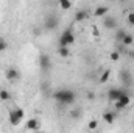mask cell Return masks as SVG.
<instances>
[{"label": "cell", "instance_id": "cell-21", "mask_svg": "<svg viewBox=\"0 0 134 133\" xmlns=\"http://www.w3.org/2000/svg\"><path fill=\"white\" fill-rule=\"evenodd\" d=\"M97 127H98V122H97V121H91V122H89V125H87V129H89V130H95Z\"/></svg>", "mask_w": 134, "mask_h": 133}, {"label": "cell", "instance_id": "cell-17", "mask_svg": "<svg viewBox=\"0 0 134 133\" xmlns=\"http://www.w3.org/2000/svg\"><path fill=\"white\" fill-rule=\"evenodd\" d=\"M9 99H11L9 91H6V89H0V100H9Z\"/></svg>", "mask_w": 134, "mask_h": 133}, {"label": "cell", "instance_id": "cell-13", "mask_svg": "<svg viewBox=\"0 0 134 133\" xmlns=\"http://www.w3.org/2000/svg\"><path fill=\"white\" fill-rule=\"evenodd\" d=\"M86 19H87V11H84V9L76 11V14H75V21H76V22H83V21H86Z\"/></svg>", "mask_w": 134, "mask_h": 133}, {"label": "cell", "instance_id": "cell-18", "mask_svg": "<svg viewBox=\"0 0 134 133\" xmlns=\"http://www.w3.org/2000/svg\"><path fill=\"white\" fill-rule=\"evenodd\" d=\"M109 77H111V70H104L100 77V83H106L109 80Z\"/></svg>", "mask_w": 134, "mask_h": 133}, {"label": "cell", "instance_id": "cell-23", "mask_svg": "<svg viewBox=\"0 0 134 133\" xmlns=\"http://www.w3.org/2000/svg\"><path fill=\"white\" fill-rule=\"evenodd\" d=\"M6 47H8L6 41H5V39H0V52H5V50H6Z\"/></svg>", "mask_w": 134, "mask_h": 133}, {"label": "cell", "instance_id": "cell-27", "mask_svg": "<svg viewBox=\"0 0 134 133\" xmlns=\"http://www.w3.org/2000/svg\"><path fill=\"white\" fill-rule=\"evenodd\" d=\"M111 2H115V0H111Z\"/></svg>", "mask_w": 134, "mask_h": 133}, {"label": "cell", "instance_id": "cell-2", "mask_svg": "<svg viewBox=\"0 0 134 133\" xmlns=\"http://www.w3.org/2000/svg\"><path fill=\"white\" fill-rule=\"evenodd\" d=\"M75 42V34L72 30H66L59 36V47H69Z\"/></svg>", "mask_w": 134, "mask_h": 133}, {"label": "cell", "instance_id": "cell-12", "mask_svg": "<svg viewBox=\"0 0 134 133\" xmlns=\"http://www.w3.org/2000/svg\"><path fill=\"white\" fill-rule=\"evenodd\" d=\"M120 42H122V45H123V47H128V45H131V44L134 42V38H133V34H130V33H125V36L122 38V41H120Z\"/></svg>", "mask_w": 134, "mask_h": 133}, {"label": "cell", "instance_id": "cell-24", "mask_svg": "<svg viewBox=\"0 0 134 133\" xmlns=\"http://www.w3.org/2000/svg\"><path fill=\"white\" fill-rule=\"evenodd\" d=\"M14 110H16V113H17V114H19V116L24 119V116H25V111H24L22 108H19V106H17V108H14Z\"/></svg>", "mask_w": 134, "mask_h": 133}, {"label": "cell", "instance_id": "cell-9", "mask_svg": "<svg viewBox=\"0 0 134 133\" xmlns=\"http://www.w3.org/2000/svg\"><path fill=\"white\" fill-rule=\"evenodd\" d=\"M8 119H9V124H11V125H19V124H20V121H22V117L16 113V110H11V111H9Z\"/></svg>", "mask_w": 134, "mask_h": 133}, {"label": "cell", "instance_id": "cell-8", "mask_svg": "<svg viewBox=\"0 0 134 133\" xmlns=\"http://www.w3.org/2000/svg\"><path fill=\"white\" fill-rule=\"evenodd\" d=\"M6 78H8L9 81L19 80V78H20V72H19L16 67H9V69H6Z\"/></svg>", "mask_w": 134, "mask_h": 133}, {"label": "cell", "instance_id": "cell-14", "mask_svg": "<svg viewBox=\"0 0 134 133\" xmlns=\"http://www.w3.org/2000/svg\"><path fill=\"white\" fill-rule=\"evenodd\" d=\"M27 129L28 130H39V121L37 119H30L27 122Z\"/></svg>", "mask_w": 134, "mask_h": 133}, {"label": "cell", "instance_id": "cell-6", "mask_svg": "<svg viewBox=\"0 0 134 133\" xmlns=\"http://www.w3.org/2000/svg\"><path fill=\"white\" fill-rule=\"evenodd\" d=\"M103 25L108 30H117V21L114 17H111V16H104L103 17Z\"/></svg>", "mask_w": 134, "mask_h": 133}, {"label": "cell", "instance_id": "cell-10", "mask_svg": "<svg viewBox=\"0 0 134 133\" xmlns=\"http://www.w3.org/2000/svg\"><path fill=\"white\" fill-rule=\"evenodd\" d=\"M106 14H108V8H106V6H103V5L97 6V8H95V11H94V16H95V17H104Z\"/></svg>", "mask_w": 134, "mask_h": 133}, {"label": "cell", "instance_id": "cell-7", "mask_svg": "<svg viewBox=\"0 0 134 133\" xmlns=\"http://www.w3.org/2000/svg\"><path fill=\"white\" fill-rule=\"evenodd\" d=\"M44 27H45V30H55L56 27H58V19L55 17V16H48L47 17V21L44 22Z\"/></svg>", "mask_w": 134, "mask_h": 133}, {"label": "cell", "instance_id": "cell-26", "mask_svg": "<svg viewBox=\"0 0 134 133\" xmlns=\"http://www.w3.org/2000/svg\"><path fill=\"white\" fill-rule=\"evenodd\" d=\"M130 58H133V60H134V50H131V52H130Z\"/></svg>", "mask_w": 134, "mask_h": 133}, {"label": "cell", "instance_id": "cell-22", "mask_svg": "<svg viewBox=\"0 0 134 133\" xmlns=\"http://www.w3.org/2000/svg\"><path fill=\"white\" fill-rule=\"evenodd\" d=\"M126 22H128L130 25H133V27H134V13H130V14H128V17H126Z\"/></svg>", "mask_w": 134, "mask_h": 133}, {"label": "cell", "instance_id": "cell-1", "mask_svg": "<svg viewBox=\"0 0 134 133\" xmlns=\"http://www.w3.org/2000/svg\"><path fill=\"white\" fill-rule=\"evenodd\" d=\"M53 97L56 102H59L63 105H72L76 99V96L72 89H58V91H55Z\"/></svg>", "mask_w": 134, "mask_h": 133}, {"label": "cell", "instance_id": "cell-15", "mask_svg": "<svg viewBox=\"0 0 134 133\" xmlns=\"http://www.w3.org/2000/svg\"><path fill=\"white\" fill-rule=\"evenodd\" d=\"M58 55H59L61 58H67V57L70 55L69 47H59V49H58Z\"/></svg>", "mask_w": 134, "mask_h": 133}, {"label": "cell", "instance_id": "cell-5", "mask_svg": "<svg viewBox=\"0 0 134 133\" xmlns=\"http://www.w3.org/2000/svg\"><path fill=\"white\" fill-rule=\"evenodd\" d=\"M39 67H41L44 72H47V70L52 67V60H50V57H48V55H45V53H44V55H41V57H39Z\"/></svg>", "mask_w": 134, "mask_h": 133}, {"label": "cell", "instance_id": "cell-20", "mask_svg": "<svg viewBox=\"0 0 134 133\" xmlns=\"http://www.w3.org/2000/svg\"><path fill=\"white\" fill-rule=\"evenodd\" d=\"M109 58H111L112 61H117V60H120V53H119V52H111Z\"/></svg>", "mask_w": 134, "mask_h": 133}, {"label": "cell", "instance_id": "cell-28", "mask_svg": "<svg viewBox=\"0 0 134 133\" xmlns=\"http://www.w3.org/2000/svg\"><path fill=\"white\" fill-rule=\"evenodd\" d=\"M133 127H134V124H133Z\"/></svg>", "mask_w": 134, "mask_h": 133}, {"label": "cell", "instance_id": "cell-25", "mask_svg": "<svg viewBox=\"0 0 134 133\" xmlns=\"http://www.w3.org/2000/svg\"><path fill=\"white\" fill-rule=\"evenodd\" d=\"M80 116H81V111H80V110L72 111V117H75V119H76V117H80Z\"/></svg>", "mask_w": 134, "mask_h": 133}, {"label": "cell", "instance_id": "cell-3", "mask_svg": "<svg viewBox=\"0 0 134 133\" xmlns=\"http://www.w3.org/2000/svg\"><path fill=\"white\" fill-rule=\"evenodd\" d=\"M130 103H131V96H130V93H125L123 96H120L114 102V106L117 110H125L126 106H130Z\"/></svg>", "mask_w": 134, "mask_h": 133}, {"label": "cell", "instance_id": "cell-11", "mask_svg": "<svg viewBox=\"0 0 134 133\" xmlns=\"http://www.w3.org/2000/svg\"><path fill=\"white\" fill-rule=\"evenodd\" d=\"M103 121L108 122V124H112V122L115 121V113H114V111H106V113H103Z\"/></svg>", "mask_w": 134, "mask_h": 133}, {"label": "cell", "instance_id": "cell-19", "mask_svg": "<svg viewBox=\"0 0 134 133\" xmlns=\"http://www.w3.org/2000/svg\"><path fill=\"white\" fill-rule=\"evenodd\" d=\"M125 33H126L125 30H122V28H119V30L115 32V39H117V41H122V38L125 36Z\"/></svg>", "mask_w": 134, "mask_h": 133}, {"label": "cell", "instance_id": "cell-16", "mask_svg": "<svg viewBox=\"0 0 134 133\" xmlns=\"http://www.w3.org/2000/svg\"><path fill=\"white\" fill-rule=\"evenodd\" d=\"M59 8L61 9H70L72 8V2L70 0H59Z\"/></svg>", "mask_w": 134, "mask_h": 133}, {"label": "cell", "instance_id": "cell-4", "mask_svg": "<svg viewBox=\"0 0 134 133\" xmlns=\"http://www.w3.org/2000/svg\"><path fill=\"white\" fill-rule=\"evenodd\" d=\"M125 93H128L125 88H112V89H109V91H108V97H109V100L115 102L120 96H123Z\"/></svg>", "mask_w": 134, "mask_h": 133}]
</instances>
